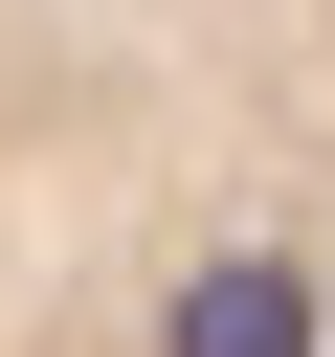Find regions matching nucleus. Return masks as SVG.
Listing matches in <instances>:
<instances>
[{"mask_svg":"<svg viewBox=\"0 0 335 357\" xmlns=\"http://www.w3.org/2000/svg\"><path fill=\"white\" fill-rule=\"evenodd\" d=\"M0 357H335V0H0Z\"/></svg>","mask_w":335,"mask_h":357,"instance_id":"f257e3e1","label":"nucleus"}]
</instances>
